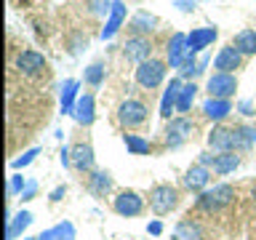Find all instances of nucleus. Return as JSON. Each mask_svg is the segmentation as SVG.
<instances>
[{
  "mask_svg": "<svg viewBox=\"0 0 256 240\" xmlns=\"http://www.w3.org/2000/svg\"><path fill=\"white\" fill-rule=\"evenodd\" d=\"M235 200V187L232 184H214V187L203 190L195 198V208L203 214H219L222 208H227Z\"/></svg>",
  "mask_w": 256,
  "mask_h": 240,
  "instance_id": "1",
  "label": "nucleus"
},
{
  "mask_svg": "<svg viewBox=\"0 0 256 240\" xmlns=\"http://www.w3.org/2000/svg\"><path fill=\"white\" fill-rule=\"evenodd\" d=\"M166 64L168 62H160V59H147L136 67V83H139L144 91H155V88L163 86L166 80Z\"/></svg>",
  "mask_w": 256,
  "mask_h": 240,
  "instance_id": "2",
  "label": "nucleus"
},
{
  "mask_svg": "<svg viewBox=\"0 0 256 240\" xmlns=\"http://www.w3.org/2000/svg\"><path fill=\"white\" fill-rule=\"evenodd\" d=\"M179 206V190L171 184H155L150 190V208L155 216H166Z\"/></svg>",
  "mask_w": 256,
  "mask_h": 240,
  "instance_id": "3",
  "label": "nucleus"
},
{
  "mask_svg": "<svg viewBox=\"0 0 256 240\" xmlns=\"http://www.w3.org/2000/svg\"><path fill=\"white\" fill-rule=\"evenodd\" d=\"M195 134V123L184 115H176L171 120H166V131H163V142L166 147H182L184 142H190V136Z\"/></svg>",
  "mask_w": 256,
  "mask_h": 240,
  "instance_id": "4",
  "label": "nucleus"
},
{
  "mask_svg": "<svg viewBox=\"0 0 256 240\" xmlns=\"http://www.w3.org/2000/svg\"><path fill=\"white\" fill-rule=\"evenodd\" d=\"M147 118H150V110H147V104L139 102V99H126L118 107V123L123 126L126 131L144 126V123H147Z\"/></svg>",
  "mask_w": 256,
  "mask_h": 240,
  "instance_id": "5",
  "label": "nucleus"
},
{
  "mask_svg": "<svg viewBox=\"0 0 256 240\" xmlns=\"http://www.w3.org/2000/svg\"><path fill=\"white\" fill-rule=\"evenodd\" d=\"M198 163L208 166L216 176H227L240 166V155L238 152H200Z\"/></svg>",
  "mask_w": 256,
  "mask_h": 240,
  "instance_id": "6",
  "label": "nucleus"
},
{
  "mask_svg": "<svg viewBox=\"0 0 256 240\" xmlns=\"http://www.w3.org/2000/svg\"><path fill=\"white\" fill-rule=\"evenodd\" d=\"M112 211L118 216H126V219H134V216L144 214V198L134 190H123L112 198Z\"/></svg>",
  "mask_w": 256,
  "mask_h": 240,
  "instance_id": "7",
  "label": "nucleus"
},
{
  "mask_svg": "<svg viewBox=\"0 0 256 240\" xmlns=\"http://www.w3.org/2000/svg\"><path fill=\"white\" fill-rule=\"evenodd\" d=\"M206 91H208V96H214V99H232L238 91L235 72H214L206 83Z\"/></svg>",
  "mask_w": 256,
  "mask_h": 240,
  "instance_id": "8",
  "label": "nucleus"
},
{
  "mask_svg": "<svg viewBox=\"0 0 256 240\" xmlns=\"http://www.w3.org/2000/svg\"><path fill=\"white\" fill-rule=\"evenodd\" d=\"M208 147L214 152H238V139H235V126H214L208 131Z\"/></svg>",
  "mask_w": 256,
  "mask_h": 240,
  "instance_id": "9",
  "label": "nucleus"
},
{
  "mask_svg": "<svg viewBox=\"0 0 256 240\" xmlns=\"http://www.w3.org/2000/svg\"><path fill=\"white\" fill-rule=\"evenodd\" d=\"M187 56H190L187 35H184V32H174V35L168 38V46H166V62L171 64V70H182V64Z\"/></svg>",
  "mask_w": 256,
  "mask_h": 240,
  "instance_id": "10",
  "label": "nucleus"
},
{
  "mask_svg": "<svg viewBox=\"0 0 256 240\" xmlns=\"http://www.w3.org/2000/svg\"><path fill=\"white\" fill-rule=\"evenodd\" d=\"M211 168L203 166V163H195V166H190L187 171H184L182 176V184H184V190H190V192H203L208 190V182H211Z\"/></svg>",
  "mask_w": 256,
  "mask_h": 240,
  "instance_id": "11",
  "label": "nucleus"
},
{
  "mask_svg": "<svg viewBox=\"0 0 256 240\" xmlns=\"http://www.w3.org/2000/svg\"><path fill=\"white\" fill-rule=\"evenodd\" d=\"M123 56H126L128 62H134V64H142V62L152 59V40L150 38L131 35V38L126 40V46H123Z\"/></svg>",
  "mask_w": 256,
  "mask_h": 240,
  "instance_id": "12",
  "label": "nucleus"
},
{
  "mask_svg": "<svg viewBox=\"0 0 256 240\" xmlns=\"http://www.w3.org/2000/svg\"><path fill=\"white\" fill-rule=\"evenodd\" d=\"M16 70L27 78H35L46 70V56L40 51H35V48H27V51H22L16 56Z\"/></svg>",
  "mask_w": 256,
  "mask_h": 240,
  "instance_id": "13",
  "label": "nucleus"
},
{
  "mask_svg": "<svg viewBox=\"0 0 256 240\" xmlns=\"http://www.w3.org/2000/svg\"><path fill=\"white\" fill-rule=\"evenodd\" d=\"M72 150V168L80 174H91L96 171V155H94V147L88 142H78L75 147H70Z\"/></svg>",
  "mask_w": 256,
  "mask_h": 240,
  "instance_id": "14",
  "label": "nucleus"
},
{
  "mask_svg": "<svg viewBox=\"0 0 256 240\" xmlns=\"http://www.w3.org/2000/svg\"><path fill=\"white\" fill-rule=\"evenodd\" d=\"M182 86H184L182 78H171V80H168V86H166V91H163V99H160V118H163V120H171L174 118Z\"/></svg>",
  "mask_w": 256,
  "mask_h": 240,
  "instance_id": "15",
  "label": "nucleus"
},
{
  "mask_svg": "<svg viewBox=\"0 0 256 240\" xmlns=\"http://www.w3.org/2000/svg\"><path fill=\"white\" fill-rule=\"evenodd\" d=\"M158 30V16L150 11H136L131 19H128V32L139 38H150L152 32Z\"/></svg>",
  "mask_w": 256,
  "mask_h": 240,
  "instance_id": "16",
  "label": "nucleus"
},
{
  "mask_svg": "<svg viewBox=\"0 0 256 240\" xmlns=\"http://www.w3.org/2000/svg\"><path fill=\"white\" fill-rule=\"evenodd\" d=\"M240 64H243V54H240L235 46H224V48H219V54L214 56L216 72H235Z\"/></svg>",
  "mask_w": 256,
  "mask_h": 240,
  "instance_id": "17",
  "label": "nucleus"
},
{
  "mask_svg": "<svg viewBox=\"0 0 256 240\" xmlns=\"http://www.w3.org/2000/svg\"><path fill=\"white\" fill-rule=\"evenodd\" d=\"M72 120L78 126H91L96 120V99L94 94H80V99L75 104V112H72Z\"/></svg>",
  "mask_w": 256,
  "mask_h": 240,
  "instance_id": "18",
  "label": "nucleus"
},
{
  "mask_svg": "<svg viewBox=\"0 0 256 240\" xmlns=\"http://www.w3.org/2000/svg\"><path fill=\"white\" fill-rule=\"evenodd\" d=\"M216 38H219V30H216V27H195L192 32H187L190 54H200L203 48L211 46Z\"/></svg>",
  "mask_w": 256,
  "mask_h": 240,
  "instance_id": "19",
  "label": "nucleus"
},
{
  "mask_svg": "<svg viewBox=\"0 0 256 240\" xmlns=\"http://www.w3.org/2000/svg\"><path fill=\"white\" fill-rule=\"evenodd\" d=\"M126 3L123 0H115V6H112V11H110V16H107V24L102 27V40H112L118 35V30L123 27V22H126Z\"/></svg>",
  "mask_w": 256,
  "mask_h": 240,
  "instance_id": "20",
  "label": "nucleus"
},
{
  "mask_svg": "<svg viewBox=\"0 0 256 240\" xmlns=\"http://www.w3.org/2000/svg\"><path fill=\"white\" fill-rule=\"evenodd\" d=\"M230 112H232V102L230 99H214V96H208V99L203 102V115L208 120H214V123H222Z\"/></svg>",
  "mask_w": 256,
  "mask_h": 240,
  "instance_id": "21",
  "label": "nucleus"
},
{
  "mask_svg": "<svg viewBox=\"0 0 256 240\" xmlns=\"http://www.w3.org/2000/svg\"><path fill=\"white\" fill-rule=\"evenodd\" d=\"M78 238V230L72 222H59L54 227L43 230L40 235H35V240H75Z\"/></svg>",
  "mask_w": 256,
  "mask_h": 240,
  "instance_id": "22",
  "label": "nucleus"
},
{
  "mask_svg": "<svg viewBox=\"0 0 256 240\" xmlns=\"http://www.w3.org/2000/svg\"><path fill=\"white\" fill-rule=\"evenodd\" d=\"M171 238L174 240H203L206 232H203V227H200L198 222L179 219V222H176V227H174V232H171Z\"/></svg>",
  "mask_w": 256,
  "mask_h": 240,
  "instance_id": "23",
  "label": "nucleus"
},
{
  "mask_svg": "<svg viewBox=\"0 0 256 240\" xmlns=\"http://www.w3.org/2000/svg\"><path fill=\"white\" fill-rule=\"evenodd\" d=\"M78 88H80V80H75V78H70V80H64V83H62V112H64V115H70V118H72L75 104L80 99Z\"/></svg>",
  "mask_w": 256,
  "mask_h": 240,
  "instance_id": "24",
  "label": "nucleus"
},
{
  "mask_svg": "<svg viewBox=\"0 0 256 240\" xmlns=\"http://www.w3.org/2000/svg\"><path fill=\"white\" fill-rule=\"evenodd\" d=\"M112 176L107 171H91L88 174V192L94 198H107V192L112 190Z\"/></svg>",
  "mask_w": 256,
  "mask_h": 240,
  "instance_id": "25",
  "label": "nucleus"
},
{
  "mask_svg": "<svg viewBox=\"0 0 256 240\" xmlns=\"http://www.w3.org/2000/svg\"><path fill=\"white\" fill-rule=\"evenodd\" d=\"M32 219H35V216H32L30 211H19L16 216H11V222L6 224V240L22 238V235H24V230H27L30 224H32Z\"/></svg>",
  "mask_w": 256,
  "mask_h": 240,
  "instance_id": "26",
  "label": "nucleus"
},
{
  "mask_svg": "<svg viewBox=\"0 0 256 240\" xmlns=\"http://www.w3.org/2000/svg\"><path fill=\"white\" fill-rule=\"evenodd\" d=\"M232 46L243 56H256V30H240L232 40Z\"/></svg>",
  "mask_w": 256,
  "mask_h": 240,
  "instance_id": "27",
  "label": "nucleus"
},
{
  "mask_svg": "<svg viewBox=\"0 0 256 240\" xmlns=\"http://www.w3.org/2000/svg\"><path fill=\"white\" fill-rule=\"evenodd\" d=\"M235 139H238V152H248L256 144V126L251 123L235 126Z\"/></svg>",
  "mask_w": 256,
  "mask_h": 240,
  "instance_id": "28",
  "label": "nucleus"
},
{
  "mask_svg": "<svg viewBox=\"0 0 256 240\" xmlns=\"http://www.w3.org/2000/svg\"><path fill=\"white\" fill-rule=\"evenodd\" d=\"M123 144L131 155H150L152 152V142L139 136V134H123Z\"/></svg>",
  "mask_w": 256,
  "mask_h": 240,
  "instance_id": "29",
  "label": "nucleus"
},
{
  "mask_svg": "<svg viewBox=\"0 0 256 240\" xmlns=\"http://www.w3.org/2000/svg\"><path fill=\"white\" fill-rule=\"evenodd\" d=\"M195 94H198L195 83H184L179 91V102H176V112H190L192 104H195Z\"/></svg>",
  "mask_w": 256,
  "mask_h": 240,
  "instance_id": "30",
  "label": "nucleus"
},
{
  "mask_svg": "<svg viewBox=\"0 0 256 240\" xmlns=\"http://www.w3.org/2000/svg\"><path fill=\"white\" fill-rule=\"evenodd\" d=\"M104 64L102 62H94V64H88L86 72H83V80L88 86H102V80H104Z\"/></svg>",
  "mask_w": 256,
  "mask_h": 240,
  "instance_id": "31",
  "label": "nucleus"
},
{
  "mask_svg": "<svg viewBox=\"0 0 256 240\" xmlns=\"http://www.w3.org/2000/svg\"><path fill=\"white\" fill-rule=\"evenodd\" d=\"M38 155H40V147H30L27 152H22L19 158L11 160V168H14V171H22V168H27L30 163H35Z\"/></svg>",
  "mask_w": 256,
  "mask_h": 240,
  "instance_id": "32",
  "label": "nucleus"
},
{
  "mask_svg": "<svg viewBox=\"0 0 256 240\" xmlns=\"http://www.w3.org/2000/svg\"><path fill=\"white\" fill-rule=\"evenodd\" d=\"M24 187H27V179H24L22 174H11L6 195H8V198H16V195H22V192H24Z\"/></svg>",
  "mask_w": 256,
  "mask_h": 240,
  "instance_id": "33",
  "label": "nucleus"
},
{
  "mask_svg": "<svg viewBox=\"0 0 256 240\" xmlns=\"http://www.w3.org/2000/svg\"><path fill=\"white\" fill-rule=\"evenodd\" d=\"M112 6H115V0H88V11L94 16H110Z\"/></svg>",
  "mask_w": 256,
  "mask_h": 240,
  "instance_id": "34",
  "label": "nucleus"
},
{
  "mask_svg": "<svg viewBox=\"0 0 256 240\" xmlns=\"http://www.w3.org/2000/svg\"><path fill=\"white\" fill-rule=\"evenodd\" d=\"M195 75H198V59H195V54H190L179 70V78H195Z\"/></svg>",
  "mask_w": 256,
  "mask_h": 240,
  "instance_id": "35",
  "label": "nucleus"
},
{
  "mask_svg": "<svg viewBox=\"0 0 256 240\" xmlns=\"http://www.w3.org/2000/svg\"><path fill=\"white\" fill-rule=\"evenodd\" d=\"M235 110H238L243 118H251V115H256V107H254V102H251V99H240V102L235 104Z\"/></svg>",
  "mask_w": 256,
  "mask_h": 240,
  "instance_id": "36",
  "label": "nucleus"
},
{
  "mask_svg": "<svg viewBox=\"0 0 256 240\" xmlns=\"http://www.w3.org/2000/svg\"><path fill=\"white\" fill-rule=\"evenodd\" d=\"M35 195H38V182H35V179H30V182H27V187H24V192H22L19 198H22V203H27V200H32Z\"/></svg>",
  "mask_w": 256,
  "mask_h": 240,
  "instance_id": "37",
  "label": "nucleus"
},
{
  "mask_svg": "<svg viewBox=\"0 0 256 240\" xmlns=\"http://www.w3.org/2000/svg\"><path fill=\"white\" fill-rule=\"evenodd\" d=\"M147 232H150L152 238L163 235V222H160V219H152V222H147Z\"/></svg>",
  "mask_w": 256,
  "mask_h": 240,
  "instance_id": "38",
  "label": "nucleus"
},
{
  "mask_svg": "<svg viewBox=\"0 0 256 240\" xmlns=\"http://www.w3.org/2000/svg\"><path fill=\"white\" fill-rule=\"evenodd\" d=\"M67 195V187H64V184H59V187H54L51 190V195H48V200H51V203H59V200Z\"/></svg>",
  "mask_w": 256,
  "mask_h": 240,
  "instance_id": "39",
  "label": "nucleus"
},
{
  "mask_svg": "<svg viewBox=\"0 0 256 240\" xmlns=\"http://www.w3.org/2000/svg\"><path fill=\"white\" fill-rule=\"evenodd\" d=\"M174 6L179 8V11H184V14H190L192 8H195V6H192V0H174Z\"/></svg>",
  "mask_w": 256,
  "mask_h": 240,
  "instance_id": "40",
  "label": "nucleus"
},
{
  "mask_svg": "<svg viewBox=\"0 0 256 240\" xmlns=\"http://www.w3.org/2000/svg\"><path fill=\"white\" fill-rule=\"evenodd\" d=\"M83 46H86V43H83V38L78 35V40H75V43H72V48H70V54H72V56H78L80 51H83Z\"/></svg>",
  "mask_w": 256,
  "mask_h": 240,
  "instance_id": "41",
  "label": "nucleus"
},
{
  "mask_svg": "<svg viewBox=\"0 0 256 240\" xmlns=\"http://www.w3.org/2000/svg\"><path fill=\"white\" fill-rule=\"evenodd\" d=\"M206 67H208V56H203V59L198 62V75H203V72H206Z\"/></svg>",
  "mask_w": 256,
  "mask_h": 240,
  "instance_id": "42",
  "label": "nucleus"
},
{
  "mask_svg": "<svg viewBox=\"0 0 256 240\" xmlns=\"http://www.w3.org/2000/svg\"><path fill=\"white\" fill-rule=\"evenodd\" d=\"M254 200H256V184H254Z\"/></svg>",
  "mask_w": 256,
  "mask_h": 240,
  "instance_id": "43",
  "label": "nucleus"
},
{
  "mask_svg": "<svg viewBox=\"0 0 256 240\" xmlns=\"http://www.w3.org/2000/svg\"><path fill=\"white\" fill-rule=\"evenodd\" d=\"M22 240H35V238H22Z\"/></svg>",
  "mask_w": 256,
  "mask_h": 240,
  "instance_id": "44",
  "label": "nucleus"
},
{
  "mask_svg": "<svg viewBox=\"0 0 256 240\" xmlns=\"http://www.w3.org/2000/svg\"><path fill=\"white\" fill-rule=\"evenodd\" d=\"M192 3H195V0H192Z\"/></svg>",
  "mask_w": 256,
  "mask_h": 240,
  "instance_id": "45",
  "label": "nucleus"
}]
</instances>
